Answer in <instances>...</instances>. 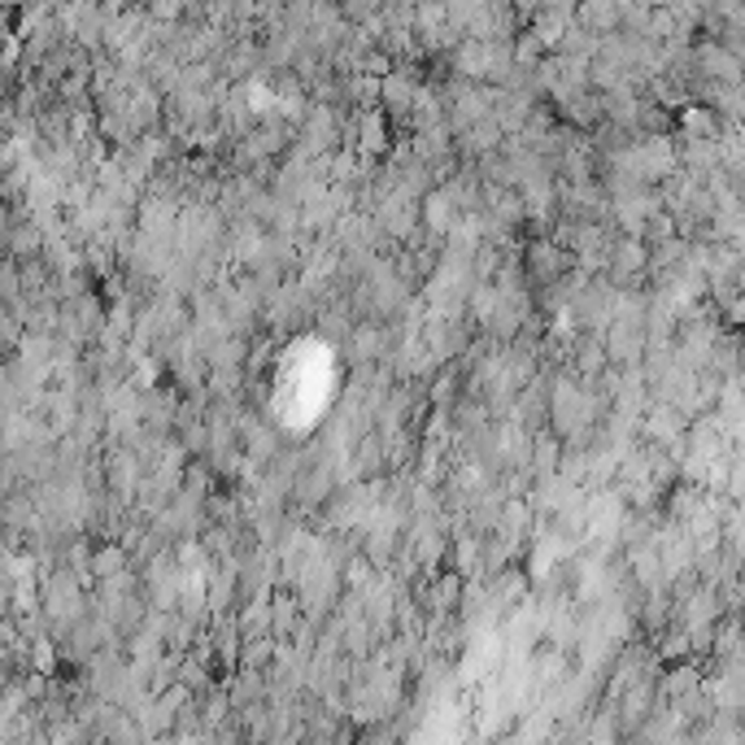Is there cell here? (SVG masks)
<instances>
[{
	"label": "cell",
	"instance_id": "3",
	"mask_svg": "<svg viewBox=\"0 0 745 745\" xmlns=\"http://www.w3.org/2000/svg\"><path fill=\"white\" fill-rule=\"evenodd\" d=\"M693 61H697V74H706L711 83H733V79L742 74L737 57L728 53V49H719V44H702Z\"/></svg>",
	"mask_w": 745,
	"mask_h": 745
},
{
	"label": "cell",
	"instance_id": "4",
	"mask_svg": "<svg viewBox=\"0 0 745 745\" xmlns=\"http://www.w3.org/2000/svg\"><path fill=\"white\" fill-rule=\"evenodd\" d=\"M681 127H685V136H693V140H719V122H715L711 109H685Z\"/></svg>",
	"mask_w": 745,
	"mask_h": 745
},
{
	"label": "cell",
	"instance_id": "2",
	"mask_svg": "<svg viewBox=\"0 0 745 745\" xmlns=\"http://www.w3.org/2000/svg\"><path fill=\"white\" fill-rule=\"evenodd\" d=\"M567 245H558V240H533L528 245V258H524V270L533 275L536 284H558L563 275H567Z\"/></svg>",
	"mask_w": 745,
	"mask_h": 745
},
{
	"label": "cell",
	"instance_id": "1",
	"mask_svg": "<svg viewBox=\"0 0 745 745\" xmlns=\"http://www.w3.org/2000/svg\"><path fill=\"white\" fill-rule=\"evenodd\" d=\"M645 270H649V245H645L640 236H624V240H615V245H610L606 275H610V284H615V288L637 284Z\"/></svg>",
	"mask_w": 745,
	"mask_h": 745
},
{
	"label": "cell",
	"instance_id": "6",
	"mask_svg": "<svg viewBox=\"0 0 745 745\" xmlns=\"http://www.w3.org/2000/svg\"><path fill=\"white\" fill-rule=\"evenodd\" d=\"M458 588H463V585H458V576H440V585L427 593L431 610H436V615H449V606L458 602Z\"/></svg>",
	"mask_w": 745,
	"mask_h": 745
},
{
	"label": "cell",
	"instance_id": "5",
	"mask_svg": "<svg viewBox=\"0 0 745 745\" xmlns=\"http://www.w3.org/2000/svg\"><path fill=\"white\" fill-rule=\"evenodd\" d=\"M292 628H297V602H292V597H279V602L270 606V633L284 640V637H292Z\"/></svg>",
	"mask_w": 745,
	"mask_h": 745
}]
</instances>
